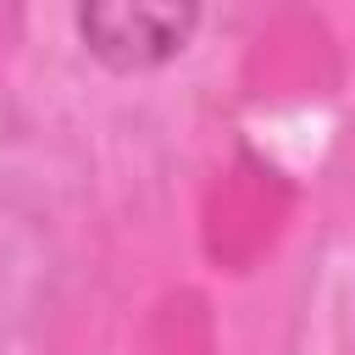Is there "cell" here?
<instances>
[{"mask_svg": "<svg viewBox=\"0 0 355 355\" xmlns=\"http://www.w3.org/2000/svg\"><path fill=\"white\" fill-rule=\"evenodd\" d=\"M78 44L111 72H155L178 61L200 28V6L178 0H89L72 11Z\"/></svg>", "mask_w": 355, "mask_h": 355, "instance_id": "6da1fadb", "label": "cell"}]
</instances>
